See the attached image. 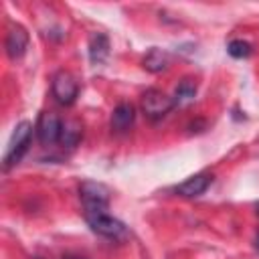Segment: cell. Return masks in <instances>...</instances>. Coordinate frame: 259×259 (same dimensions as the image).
<instances>
[{
	"label": "cell",
	"mask_w": 259,
	"mask_h": 259,
	"mask_svg": "<svg viewBox=\"0 0 259 259\" xmlns=\"http://www.w3.org/2000/svg\"><path fill=\"white\" fill-rule=\"evenodd\" d=\"M196 95V83L192 79H182L174 89V105H186Z\"/></svg>",
	"instance_id": "obj_13"
},
{
	"label": "cell",
	"mask_w": 259,
	"mask_h": 259,
	"mask_svg": "<svg viewBox=\"0 0 259 259\" xmlns=\"http://www.w3.org/2000/svg\"><path fill=\"white\" fill-rule=\"evenodd\" d=\"M172 107H174V99L168 97L160 89H148L142 95V111L152 121H158V119L166 117L172 111Z\"/></svg>",
	"instance_id": "obj_4"
},
{
	"label": "cell",
	"mask_w": 259,
	"mask_h": 259,
	"mask_svg": "<svg viewBox=\"0 0 259 259\" xmlns=\"http://www.w3.org/2000/svg\"><path fill=\"white\" fill-rule=\"evenodd\" d=\"M255 208H257V214H259V202H257V204H255Z\"/></svg>",
	"instance_id": "obj_16"
},
{
	"label": "cell",
	"mask_w": 259,
	"mask_h": 259,
	"mask_svg": "<svg viewBox=\"0 0 259 259\" xmlns=\"http://www.w3.org/2000/svg\"><path fill=\"white\" fill-rule=\"evenodd\" d=\"M142 65H144V69L150 71V73H162V71H166L168 65H170V55H168L166 51H162V49H150V51L146 53Z\"/></svg>",
	"instance_id": "obj_10"
},
{
	"label": "cell",
	"mask_w": 259,
	"mask_h": 259,
	"mask_svg": "<svg viewBox=\"0 0 259 259\" xmlns=\"http://www.w3.org/2000/svg\"><path fill=\"white\" fill-rule=\"evenodd\" d=\"M61 127H63V121L51 113V111H45L38 115V121H36V136L38 140L47 146V144H55L61 140Z\"/></svg>",
	"instance_id": "obj_6"
},
{
	"label": "cell",
	"mask_w": 259,
	"mask_h": 259,
	"mask_svg": "<svg viewBox=\"0 0 259 259\" xmlns=\"http://www.w3.org/2000/svg\"><path fill=\"white\" fill-rule=\"evenodd\" d=\"M136 119V111L130 103H119L111 113V130L115 134H125Z\"/></svg>",
	"instance_id": "obj_9"
},
{
	"label": "cell",
	"mask_w": 259,
	"mask_h": 259,
	"mask_svg": "<svg viewBox=\"0 0 259 259\" xmlns=\"http://www.w3.org/2000/svg\"><path fill=\"white\" fill-rule=\"evenodd\" d=\"M109 55V40L103 32H93L91 38H89V57H91V63L99 65L107 59Z\"/></svg>",
	"instance_id": "obj_11"
},
{
	"label": "cell",
	"mask_w": 259,
	"mask_h": 259,
	"mask_svg": "<svg viewBox=\"0 0 259 259\" xmlns=\"http://www.w3.org/2000/svg\"><path fill=\"white\" fill-rule=\"evenodd\" d=\"M85 219H87V223H89L91 231H93V233H97V235H101V237H105V239H111V241L121 243V241H125V239L130 237V233H127L125 225H123L121 221L113 219V217H111V214H107V212H93V214H85Z\"/></svg>",
	"instance_id": "obj_3"
},
{
	"label": "cell",
	"mask_w": 259,
	"mask_h": 259,
	"mask_svg": "<svg viewBox=\"0 0 259 259\" xmlns=\"http://www.w3.org/2000/svg\"><path fill=\"white\" fill-rule=\"evenodd\" d=\"M227 53H229L231 57H235V59H247V57L253 53V49H251V45H249L247 40H243V38H235V40L229 42Z\"/></svg>",
	"instance_id": "obj_14"
},
{
	"label": "cell",
	"mask_w": 259,
	"mask_h": 259,
	"mask_svg": "<svg viewBox=\"0 0 259 259\" xmlns=\"http://www.w3.org/2000/svg\"><path fill=\"white\" fill-rule=\"evenodd\" d=\"M255 247H257V249H259V235H257V237H255Z\"/></svg>",
	"instance_id": "obj_15"
},
{
	"label": "cell",
	"mask_w": 259,
	"mask_h": 259,
	"mask_svg": "<svg viewBox=\"0 0 259 259\" xmlns=\"http://www.w3.org/2000/svg\"><path fill=\"white\" fill-rule=\"evenodd\" d=\"M4 47H6V55H8L12 61L20 59V57L26 53V49H28V32H26V28L20 26V24L10 26V30H8V34H6Z\"/></svg>",
	"instance_id": "obj_7"
},
{
	"label": "cell",
	"mask_w": 259,
	"mask_h": 259,
	"mask_svg": "<svg viewBox=\"0 0 259 259\" xmlns=\"http://www.w3.org/2000/svg\"><path fill=\"white\" fill-rule=\"evenodd\" d=\"M79 196L85 208V214H93V212H105L109 206V188L101 182H93V180H85L79 186Z\"/></svg>",
	"instance_id": "obj_2"
},
{
	"label": "cell",
	"mask_w": 259,
	"mask_h": 259,
	"mask_svg": "<svg viewBox=\"0 0 259 259\" xmlns=\"http://www.w3.org/2000/svg\"><path fill=\"white\" fill-rule=\"evenodd\" d=\"M51 89H53L55 99L61 105H71L77 99V95H79V83H77V79L69 71L55 73L53 83H51Z\"/></svg>",
	"instance_id": "obj_5"
},
{
	"label": "cell",
	"mask_w": 259,
	"mask_h": 259,
	"mask_svg": "<svg viewBox=\"0 0 259 259\" xmlns=\"http://www.w3.org/2000/svg\"><path fill=\"white\" fill-rule=\"evenodd\" d=\"M30 140H32V125H30L28 121H20V123L14 127L12 138H10L8 148H6V152H4V158H2L6 170L12 168L14 164H18V162L22 160V156L26 154V150H28V146H30Z\"/></svg>",
	"instance_id": "obj_1"
},
{
	"label": "cell",
	"mask_w": 259,
	"mask_h": 259,
	"mask_svg": "<svg viewBox=\"0 0 259 259\" xmlns=\"http://www.w3.org/2000/svg\"><path fill=\"white\" fill-rule=\"evenodd\" d=\"M81 136H83V125L81 121L77 119H65L63 121V127H61V144L65 148H75L79 142H81Z\"/></svg>",
	"instance_id": "obj_12"
},
{
	"label": "cell",
	"mask_w": 259,
	"mask_h": 259,
	"mask_svg": "<svg viewBox=\"0 0 259 259\" xmlns=\"http://www.w3.org/2000/svg\"><path fill=\"white\" fill-rule=\"evenodd\" d=\"M212 182V176L208 172H198L190 178H186L182 184L176 186V194L184 196V198H194V196H200Z\"/></svg>",
	"instance_id": "obj_8"
}]
</instances>
